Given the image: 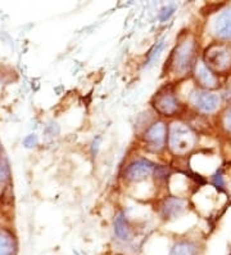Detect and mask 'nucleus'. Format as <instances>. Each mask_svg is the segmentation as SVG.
<instances>
[{"label":"nucleus","instance_id":"1","mask_svg":"<svg viewBox=\"0 0 231 255\" xmlns=\"http://www.w3.org/2000/svg\"><path fill=\"white\" fill-rule=\"evenodd\" d=\"M195 41L191 37H185L176 45L171 57V69L173 74L182 76L189 72L194 65L195 59Z\"/></svg>","mask_w":231,"mask_h":255},{"label":"nucleus","instance_id":"2","mask_svg":"<svg viewBox=\"0 0 231 255\" xmlns=\"http://www.w3.org/2000/svg\"><path fill=\"white\" fill-rule=\"evenodd\" d=\"M197 137L190 128L184 124H172L169 128L168 146L175 155H185L194 148Z\"/></svg>","mask_w":231,"mask_h":255},{"label":"nucleus","instance_id":"3","mask_svg":"<svg viewBox=\"0 0 231 255\" xmlns=\"http://www.w3.org/2000/svg\"><path fill=\"white\" fill-rule=\"evenodd\" d=\"M204 65L216 71H225L231 65V50L224 44H212L204 52Z\"/></svg>","mask_w":231,"mask_h":255},{"label":"nucleus","instance_id":"4","mask_svg":"<svg viewBox=\"0 0 231 255\" xmlns=\"http://www.w3.org/2000/svg\"><path fill=\"white\" fill-rule=\"evenodd\" d=\"M145 144L149 151L153 152H159L164 148L167 142V127L164 123L157 122L152 124L145 131L144 135Z\"/></svg>","mask_w":231,"mask_h":255},{"label":"nucleus","instance_id":"5","mask_svg":"<svg viewBox=\"0 0 231 255\" xmlns=\"http://www.w3.org/2000/svg\"><path fill=\"white\" fill-rule=\"evenodd\" d=\"M153 106L162 115L172 116L179 111L180 102L177 97L166 88L155 94L153 100Z\"/></svg>","mask_w":231,"mask_h":255},{"label":"nucleus","instance_id":"6","mask_svg":"<svg viewBox=\"0 0 231 255\" xmlns=\"http://www.w3.org/2000/svg\"><path fill=\"white\" fill-rule=\"evenodd\" d=\"M154 165L148 160H136V161L131 162L125 170V178L127 181L131 182H139L143 179H147L149 175L153 173Z\"/></svg>","mask_w":231,"mask_h":255},{"label":"nucleus","instance_id":"7","mask_svg":"<svg viewBox=\"0 0 231 255\" xmlns=\"http://www.w3.org/2000/svg\"><path fill=\"white\" fill-rule=\"evenodd\" d=\"M215 34L222 40L231 39V8L220 13L215 22Z\"/></svg>","mask_w":231,"mask_h":255},{"label":"nucleus","instance_id":"8","mask_svg":"<svg viewBox=\"0 0 231 255\" xmlns=\"http://www.w3.org/2000/svg\"><path fill=\"white\" fill-rule=\"evenodd\" d=\"M194 105L203 112H213L220 106V98L217 94L210 92H200L195 96Z\"/></svg>","mask_w":231,"mask_h":255},{"label":"nucleus","instance_id":"9","mask_svg":"<svg viewBox=\"0 0 231 255\" xmlns=\"http://www.w3.org/2000/svg\"><path fill=\"white\" fill-rule=\"evenodd\" d=\"M195 78H197L198 83L207 89H213L219 85V79L216 78V75L204 63H199L197 66Z\"/></svg>","mask_w":231,"mask_h":255},{"label":"nucleus","instance_id":"10","mask_svg":"<svg viewBox=\"0 0 231 255\" xmlns=\"http://www.w3.org/2000/svg\"><path fill=\"white\" fill-rule=\"evenodd\" d=\"M162 215L166 219L177 218L185 209V204L182 200L177 199V197H168L162 204Z\"/></svg>","mask_w":231,"mask_h":255},{"label":"nucleus","instance_id":"11","mask_svg":"<svg viewBox=\"0 0 231 255\" xmlns=\"http://www.w3.org/2000/svg\"><path fill=\"white\" fill-rule=\"evenodd\" d=\"M17 254V240L6 228H0V255Z\"/></svg>","mask_w":231,"mask_h":255},{"label":"nucleus","instance_id":"12","mask_svg":"<svg viewBox=\"0 0 231 255\" xmlns=\"http://www.w3.org/2000/svg\"><path fill=\"white\" fill-rule=\"evenodd\" d=\"M114 234L117 235L118 239L125 240V241L130 239V228L127 226L126 218L122 214L118 215L114 222Z\"/></svg>","mask_w":231,"mask_h":255},{"label":"nucleus","instance_id":"13","mask_svg":"<svg viewBox=\"0 0 231 255\" xmlns=\"http://www.w3.org/2000/svg\"><path fill=\"white\" fill-rule=\"evenodd\" d=\"M171 255H197V246L188 241H181L173 246Z\"/></svg>","mask_w":231,"mask_h":255},{"label":"nucleus","instance_id":"14","mask_svg":"<svg viewBox=\"0 0 231 255\" xmlns=\"http://www.w3.org/2000/svg\"><path fill=\"white\" fill-rule=\"evenodd\" d=\"M9 183V168L4 160L0 159V195H3Z\"/></svg>","mask_w":231,"mask_h":255},{"label":"nucleus","instance_id":"15","mask_svg":"<svg viewBox=\"0 0 231 255\" xmlns=\"http://www.w3.org/2000/svg\"><path fill=\"white\" fill-rule=\"evenodd\" d=\"M163 45H164V40H163V39H162V40H160L159 43H157V45H155V47L153 48V50H152L151 54H149V57H148V62L149 63L154 62V61H155V59L158 58V56H159V52L162 49H163Z\"/></svg>","mask_w":231,"mask_h":255},{"label":"nucleus","instance_id":"16","mask_svg":"<svg viewBox=\"0 0 231 255\" xmlns=\"http://www.w3.org/2000/svg\"><path fill=\"white\" fill-rule=\"evenodd\" d=\"M173 12H175V6L173 5H167L166 8L162 9V13H160V21H166L169 17L172 16Z\"/></svg>","mask_w":231,"mask_h":255},{"label":"nucleus","instance_id":"17","mask_svg":"<svg viewBox=\"0 0 231 255\" xmlns=\"http://www.w3.org/2000/svg\"><path fill=\"white\" fill-rule=\"evenodd\" d=\"M23 143H25V146L27 147V148H31V147H35L37 143V138L35 134H31V135H28L27 138H26L25 140H23Z\"/></svg>","mask_w":231,"mask_h":255},{"label":"nucleus","instance_id":"18","mask_svg":"<svg viewBox=\"0 0 231 255\" xmlns=\"http://www.w3.org/2000/svg\"><path fill=\"white\" fill-rule=\"evenodd\" d=\"M224 125L229 131H231V107L226 111L225 116H224Z\"/></svg>","mask_w":231,"mask_h":255},{"label":"nucleus","instance_id":"19","mask_svg":"<svg viewBox=\"0 0 231 255\" xmlns=\"http://www.w3.org/2000/svg\"><path fill=\"white\" fill-rule=\"evenodd\" d=\"M215 184L217 187H220V188H221V187H224V181H222V175L220 171L215 175Z\"/></svg>","mask_w":231,"mask_h":255},{"label":"nucleus","instance_id":"20","mask_svg":"<svg viewBox=\"0 0 231 255\" xmlns=\"http://www.w3.org/2000/svg\"><path fill=\"white\" fill-rule=\"evenodd\" d=\"M0 151H1V148H0Z\"/></svg>","mask_w":231,"mask_h":255}]
</instances>
